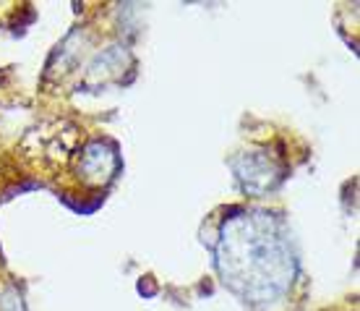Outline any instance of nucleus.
<instances>
[{
    "instance_id": "1",
    "label": "nucleus",
    "mask_w": 360,
    "mask_h": 311,
    "mask_svg": "<svg viewBox=\"0 0 360 311\" xmlns=\"http://www.w3.org/2000/svg\"><path fill=\"white\" fill-rule=\"evenodd\" d=\"M214 265L222 283L251 306H266L282 298L297 269L285 222L262 210L225 220L217 238Z\"/></svg>"
},
{
    "instance_id": "2",
    "label": "nucleus",
    "mask_w": 360,
    "mask_h": 311,
    "mask_svg": "<svg viewBox=\"0 0 360 311\" xmlns=\"http://www.w3.org/2000/svg\"><path fill=\"white\" fill-rule=\"evenodd\" d=\"M235 175H238V181L243 183L245 191L264 193V191H271V189L282 181V175L285 173L271 163L269 157L248 152V155H243L238 163H235Z\"/></svg>"
},
{
    "instance_id": "3",
    "label": "nucleus",
    "mask_w": 360,
    "mask_h": 311,
    "mask_svg": "<svg viewBox=\"0 0 360 311\" xmlns=\"http://www.w3.org/2000/svg\"><path fill=\"white\" fill-rule=\"evenodd\" d=\"M117 167V155L112 149L102 144V141H94V144L86 146V152H84V175L86 178H110V175L115 173Z\"/></svg>"
}]
</instances>
